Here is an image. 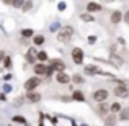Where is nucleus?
Returning a JSON list of instances; mask_svg holds the SVG:
<instances>
[{
  "instance_id": "nucleus-1",
  "label": "nucleus",
  "mask_w": 129,
  "mask_h": 126,
  "mask_svg": "<svg viewBox=\"0 0 129 126\" xmlns=\"http://www.w3.org/2000/svg\"><path fill=\"white\" fill-rule=\"evenodd\" d=\"M72 35H74V30L70 28V26H66V28H62L59 31L57 39H59V41H62V43H69L70 38H72Z\"/></svg>"
},
{
  "instance_id": "nucleus-2",
  "label": "nucleus",
  "mask_w": 129,
  "mask_h": 126,
  "mask_svg": "<svg viewBox=\"0 0 129 126\" xmlns=\"http://www.w3.org/2000/svg\"><path fill=\"white\" fill-rule=\"evenodd\" d=\"M114 93L118 95V97H121V98H126L127 95H129V90H127V87L124 84H121V85H116V88H114Z\"/></svg>"
},
{
  "instance_id": "nucleus-3",
  "label": "nucleus",
  "mask_w": 129,
  "mask_h": 126,
  "mask_svg": "<svg viewBox=\"0 0 129 126\" xmlns=\"http://www.w3.org/2000/svg\"><path fill=\"white\" fill-rule=\"evenodd\" d=\"M106 98H108V92H106V90H96V92L93 93V100H95V102H100V103H103Z\"/></svg>"
},
{
  "instance_id": "nucleus-4",
  "label": "nucleus",
  "mask_w": 129,
  "mask_h": 126,
  "mask_svg": "<svg viewBox=\"0 0 129 126\" xmlns=\"http://www.w3.org/2000/svg\"><path fill=\"white\" fill-rule=\"evenodd\" d=\"M72 59H74V62H75V64H82V61H83V53H82V49L75 47V49L72 51Z\"/></svg>"
},
{
  "instance_id": "nucleus-5",
  "label": "nucleus",
  "mask_w": 129,
  "mask_h": 126,
  "mask_svg": "<svg viewBox=\"0 0 129 126\" xmlns=\"http://www.w3.org/2000/svg\"><path fill=\"white\" fill-rule=\"evenodd\" d=\"M39 85V79L38 77H33V79H29V80H26V84H25V88L28 92H31L33 88H36Z\"/></svg>"
},
{
  "instance_id": "nucleus-6",
  "label": "nucleus",
  "mask_w": 129,
  "mask_h": 126,
  "mask_svg": "<svg viewBox=\"0 0 129 126\" xmlns=\"http://www.w3.org/2000/svg\"><path fill=\"white\" fill-rule=\"evenodd\" d=\"M36 56H38V51H36L35 47H31V49H28V53H26V61L33 64L36 61Z\"/></svg>"
},
{
  "instance_id": "nucleus-7",
  "label": "nucleus",
  "mask_w": 129,
  "mask_h": 126,
  "mask_svg": "<svg viewBox=\"0 0 129 126\" xmlns=\"http://www.w3.org/2000/svg\"><path fill=\"white\" fill-rule=\"evenodd\" d=\"M51 69H52V70H60V72H62V70H64V62L59 61V59L51 61Z\"/></svg>"
},
{
  "instance_id": "nucleus-8",
  "label": "nucleus",
  "mask_w": 129,
  "mask_h": 126,
  "mask_svg": "<svg viewBox=\"0 0 129 126\" xmlns=\"http://www.w3.org/2000/svg\"><path fill=\"white\" fill-rule=\"evenodd\" d=\"M26 98H28L29 102H33V103H38V102L41 100V95L35 93V92H28V93H26Z\"/></svg>"
},
{
  "instance_id": "nucleus-9",
  "label": "nucleus",
  "mask_w": 129,
  "mask_h": 126,
  "mask_svg": "<svg viewBox=\"0 0 129 126\" xmlns=\"http://www.w3.org/2000/svg\"><path fill=\"white\" fill-rule=\"evenodd\" d=\"M87 10H88V12H100L101 5H100V3H95V2H90L87 5Z\"/></svg>"
},
{
  "instance_id": "nucleus-10",
  "label": "nucleus",
  "mask_w": 129,
  "mask_h": 126,
  "mask_svg": "<svg viewBox=\"0 0 129 126\" xmlns=\"http://www.w3.org/2000/svg\"><path fill=\"white\" fill-rule=\"evenodd\" d=\"M110 62L113 64V66H118V67H119V66H123V59H121L119 56H114V54L110 57Z\"/></svg>"
},
{
  "instance_id": "nucleus-11",
  "label": "nucleus",
  "mask_w": 129,
  "mask_h": 126,
  "mask_svg": "<svg viewBox=\"0 0 129 126\" xmlns=\"http://www.w3.org/2000/svg\"><path fill=\"white\" fill-rule=\"evenodd\" d=\"M69 80H70V77L67 75V74L59 72V75H57V82H59V84H67Z\"/></svg>"
},
{
  "instance_id": "nucleus-12",
  "label": "nucleus",
  "mask_w": 129,
  "mask_h": 126,
  "mask_svg": "<svg viewBox=\"0 0 129 126\" xmlns=\"http://www.w3.org/2000/svg\"><path fill=\"white\" fill-rule=\"evenodd\" d=\"M46 69L47 67L44 66V64H36L35 66V72L36 74H46Z\"/></svg>"
},
{
  "instance_id": "nucleus-13",
  "label": "nucleus",
  "mask_w": 129,
  "mask_h": 126,
  "mask_svg": "<svg viewBox=\"0 0 129 126\" xmlns=\"http://www.w3.org/2000/svg\"><path fill=\"white\" fill-rule=\"evenodd\" d=\"M119 20H121V12H113V15H111V21L116 25V23H119Z\"/></svg>"
},
{
  "instance_id": "nucleus-14",
  "label": "nucleus",
  "mask_w": 129,
  "mask_h": 126,
  "mask_svg": "<svg viewBox=\"0 0 129 126\" xmlns=\"http://www.w3.org/2000/svg\"><path fill=\"white\" fill-rule=\"evenodd\" d=\"M114 123H116V116H108L105 120V126H114Z\"/></svg>"
},
{
  "instance_id": "nucleus-15",
  "label": "nucleus",
  "mask_w": 129,
  "mask_h": 126,
  "mask_svg": "<svg viewBox=\"0 0 129 126\" xmlns=\"http://www.w3.org/2000/svg\"><path fill=\"white\" fill-rule=\"evenodd\" d=\"M98 111H100L101 115H105L108 111V105H105V103H100V107H98Z\"/></svg>"
},
{
  "instance_id": "nucleus-16",
  "label": "nucleus",
  "mask_w": 129,
  "mask_h": 126,
  "mask_svg": "<svg viewBox=\"0 0 129 126\" xmlns=\"http://www.w3.org/2000/svg\"><path fill=\"white\" fill-rule=\"evenodd\" d=\"M35 44H43L44 43V36H41V35H38V36H35Z\"/></svg>"
},
{
  "instance_id": "nucleus-17",
  "label": "nucleus",
  "mask_w": 129,
  "mask_h": 126,
  "mask_svg": "<svg viewBox=\"0 0 129 126\" xmlns=\"http://www.w3.org/2000/svg\"><path fill=\"white\" fill-rule=\"evenodd\" d=\"M127 118H129V110L124 108V110L121 111V120H127Z\"/></svg>"
},
{
  "instance_id": "nucleus-18",
  "label": "nucleus",
  "mask_w": 129,
  "mask_h": 126,
  "mask_svg": "<svg viewBox=\"0 0 129 126\" xmlns=\"http://www.w3.org/2000/svg\"><path fill=\"white\" fill-rule=\"evenodd\" d=\"M119 110H121V105H119V103H113V105H111V111H114V113H118Z\"/></svg>"
},
{
  "instance_id": "nucleus-19",
  "label": "nucleus",
  "mask_w": 129,
  "mask_h": 126,
  "mask_svg": "<svg viewBox=\"0 0 129 126\" xmlns=\"http://www.w3.org/2000/svg\"><path fill=\"white\" fill-rule=\"evenodd\" d=\"M36 59H39V61H46V59H47V54H46V53H38Z\"/></svg>"
},
{
  "instance_id": "nucleus-20",
  "label": "nucleus",
  "mask_w": 129,
  "mask_h": 126,
  "mask_svg": "<svg viewBox=\"0 0 129 126\" xmlns=\"http://www.w3.org/2000/svg\"><path fill=\"white\" fill-rule=\"evenodd\" d=\"M85 72H87V74H96V72H98V69H96V67H87Z\"/></svg>"
},
{
  "instance_id": "nucleus-21",
  "label": "nucleus",
  "mask_w": 129,
  "mask_h": 126,
  "mask_svg": "<svg viewBox=\"0 0 129 126\" xmlns=\"http://www.w3.org/2000/svg\"><path fill=\"white\" fill-rule=\"evenodd\" d=\"M23 10H29V8H31V7H33V2H23Z\"/></svg>"
},
{
  "instance_id": "nucleus-22",
  "label": "nucleus",
  "mask_w": 129,
  "mask_h": 126,
  "mask_svg": "<svg viewBox=\"0 0 129 126\" xmlns=\"http://www.w3.org/2000/svg\"><path fill=\"white\" fill-rule=\"evenodd\" d=\"M72 80H74L75 84H82V82H83V79H82L80 75H74V77H72Z\"/></svg>"
},
{
  "instance_id": "nucleus-23",
  "label": "nucleus",
  "mask_w": 129,
  "mask_h": 126,
  "mask_svg": "<svg viewBox=\"0 0 129 126\" xmlns=\"http://www.w3.org/2000/svg\"><path fill=\"white\" fill-rule=\"evenodd\" d=\"M74 98H77V100H83V95L80 93V92H75V93H74Z\"/></svg>"
},
{
  "instance_id": "nucleus-24",
  "label": "nucleus",
  "mask_w": 129,
  "mask_h": 126,
  "mask_svg": "<svg viewBox=\"0 0 129 126\" xmlns=\"http://www.w3.org/2000/svg\"><path fill=\"white\" fill-rule=\"evenodd\" d=\"M21 35L23 36H33V31H31V30H23Z\"/></svg>"
},
{
  "instance_id": "nucleus-25",
  "label": "nucleus",
  "mask_w": 129,
  "mask_h": 126,
  "mask_svg": "<svg viewBox=\"0 0 129 126\" xmlns=\"http://www.w3.org/2000/svg\"><path fill=\"white\" fill-rule=\"evenodd\" d=\"M10 62H12V61H10V57H5V61H3V66H5V67H10V66H12Z\"/></svg>"
},
{
  "instance_id": "nucleus-26",
  "label": "nucleus",
  "mask_w": 129,
  "mask_h": 126,
  "mask_svg": "<svg viewBox=\"0 0 129 126\" xmlns=\"http://www.w3.org/2000/svg\"><path fill=\"white\" fill-rule=\"evenodd\" d=\"M82 20L83 21H91V16L90 15H82Z\"/></svg>"
},
{
  "instance_id": "nucleus-27",
  "label": "nucleus",
  "mask_w": 129,
  "mask_h": 126,
  "mask_svg": "<svg viewBox=\"0 0 129 126\" xmlns=\"http://www.w3.org/2000/svg\"><path fill=\"white\" fill-rule=\"evenodd\" d=\"M12 5H13V7H21L23 2H12Z\"/></svg>"
},
{
  "instance_id": "nucleus-28",
  "label": "nucleus",
  "mask_w": 129,
  "mask_h": 126,
  "mask_svg": "<svg viewBox=\"0 0 129 126\" xmlns=\"http://www.w3.org/2000/svg\"><path fill=\"white\" fill-rule=\"evenodd\" d=\"M13 120H15V121H20V123H25V120H23V118H20V116H16V118H13Z\"/></svg>"
},
{
  "instance_id": "nucleus-29",
  "label": "nucleus",
  "mask_w": 129,
  "mask_h": 126,
  "mask_svg": "<svg viewBox=\"0 0 129 126\" xmlns=\"http://www.w3.org/2000/svg\"><path fill=\"white\" fill-rule=\"evenodd\" d=\"M124 21H126V23H129V12L126 13V15H124Z\"/></svg>"
},
{
  "instance_id": "nucleus-30",
  "label": "nucleus",
  "mask_w": 129,
  "mask_h": 126,
  "mask_svg": "<svg viewBox=\"0 0 129 126\" xmlns=\"http://www.w3.org/2000/svg\"><path fill=\"white\" fill-rule=\"evenodd\" d=\"M66 8V3H59V10H64Z\"/></svg>"
},
{
  "instance_id": "nucleus-31",
  "label": "nucleus",
  "mask_w": 129,
  "mask_h": 126,
  "mask_svg": "<svg viewBox=\"0 0 129 126\" xmlns=\"http://www.w3.org/2000/svg\"><path fill=\"white\" fill-rule=\"evenodd\" d=\"M88 43H95V36H90V38H88Z\"/></svg>"
},
{
  "instance_id": "nucleus-32",
  "label": "nucleus",
  "mask_w": 129,
  "mask_h": 126,
  "mask_svg": "<svg viewBox=\"0 0 129 126\" xmlns=\"http://www.w3.org/2000/svg\"><path fill=\"white\" fill-rule=\"evenodd\" d=\"M3 57H5V53H3V51H0V61H2Z\"/></svg>"
}]
</instances>
